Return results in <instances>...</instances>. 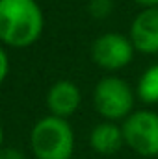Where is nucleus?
<instances>
[{"instance_id":"nucleus-1","label":"nucleus","mask_w":158,"mask_h":159,"mask_svg":"<svg viewBox=\"0 0 158 159\" xmlns=\"http://www.w3.org/2000/svg\"><path fill=\"white\" fill-rule=\"evenodd\" d=\"M45 17L37 0H0V43L28 48L39 41Z\"/></svg>"},{"instance_id":"nucleus-2","label":"nucleus","mask_w":158,"mask_h":159,"mask_svg":"<svg viewBox=\"0 0 158 159\" xmlns=\"http://www.w3.org/2000/svg\"><path fill=\"white\" fill-rule=\"evenodd\" d=\"M30 148L36 159H71L75 152V131L67 119L47 115L30 131Z\"/></svg>"},{"instance_id":"nucleus-3","label":"nucleus","mask_w":158,"mask_h":159,"mask_svg":"<svg viewBox=\"0 0 158 159\" xmlns=\"http://www.w3.org/2000/svg\"><path fill=\"white\" fill-rule=\"evenodd\" d=\"M134 91L119 76H104L97 81L93 91L95 111L104 120H125L134 109Z\"/></svg>"},{"instance_id":"nucleus-4","label":"nucleus","mask_w":158,"mask_h":159,"mask_svg":"<svg viewBox=\"0 0 158 159\" xmlns=\"http://www.w3.org/2000/svg\"><path fill=\"white\" fill-rule=\"evenodd\" d=\"M125 144L141 157L158 156V113L151 109L132 111L121 124Z\"/></svg>"},{"instance_id":"nucleus-5","label":"nucleus","mask_w":158,"mask_h":159,"mask_svg":"<svg viewBox=\"0 0 158 159\" xmlns=\"http://www.w3.org/2000/svg\"><path fill=\"white\" fill-rule=\"evenodd\" d=\"M134 44L123 34H102L91 44V59L104 70H121L134 59Z\"/></svg>"},{"instance_id":"nucleus-6","label":"nucleus","mask_w":158,"mask_h":159,"mask_svg":"<svg viewBox=\"0 0 158 159\" xmlns=\"http://www.w3.org/2000/svg\"><path fill=\"white\" fill-rule=\"evenodd\" d=\"M128 37L136 52L158 54V7L141 9L134 17Z\"/></svg>"},{"instance_id":"nucleus-7","label":"nucleus","mask_w":158,"mask_h":159,"mask_svg":"<svg viewBox=\"0 0 158 159\" xmlns=\"http://www.w3.org/2000/svg\"><path fill=\"white\" fill-rule=\"evenodd\" d=\"M47 109L50 115L60 119H69L78 111L82 104V93L78 85L71 80H58L47 91Z\"/></svg>"},{"instance_id":"nucleus-8","label":"nucleus","mask_w":158,"mask_h":159,"mask_svg":"<svg viewBox=\"0 0 158 159\" xmlns=\"http://www.w3.org/2000/svg\"><path fill=\"white\" fill-rule=\"evenodd\" d=\"M125 144V137H123V129L112 120H104L101 124H97L91 133H89V146L93 148V152L101 154V156H114Z\"/></svg>"},{"instance_id":"nucleus-9","label":"nucleus","mask_w":158,"mask_h":159,"mask_svg":"<svg viewBox=\"0 0 158 159\" xmlns=\"http://www.w3.org/2000/svg\"><path fill=\"white\" fill-rule=\"evenodd\" d=\"M136 96L147 106L158 104V63L145 69V72L140 76L138 87H136Z\"/></svg>"},{"instance_id":"nucleus-10","label":"nucleus","mask_w":158,"mask_h":159,"mask_svg":"<svg viewBox=\"0 0 158 159\" xmlns=\"http://www.w3.org/2000/svg\"><path fill=\"white\" fill-rule=\"evenodd\" d=\"M7 74H9V57H7L6 46L0 43V85L6 81Z\"/></svg>"},{"instance_id":"nucleus-11","label":"nucleus","mask_w":158,"mask_h":159,"mask_svg":"<svg viewBox=\"0 0 158 159\" xmlns=\"http://www.w3.org/2000/svg\"><path fill=\"white\" fill-rule=\"evenodd\" d=\"M110 11V0H93L91 2V13L95 17H106Z\"/></svg>"},{"instance_id":"nucleus-12","label":"nucleus","mask_w":158,"mask_h":159,"mask_svg":"<svg viewBox=\"0 0 158 159\" xmlns=\"http://www.w3.org/2000/svg\"><path fill=\"white\" fill-rule=\"evenodd\" d=\"M0 159H24V154L13 146H2L0 148Z\"/></svg>"},{"instance_id":"nucleus-13","label":"nucleus","mask_w":158,"mask_h":159,"mask_svg":"<svg viewBox=\"0 0 158 159\" xmlns=\"http://www.w3.org/2000/svg\"><path fill=\"white\" fill-rule=\"evenodd\" d=\"M138 6H141L143 9L147 7H158V0H134Z\"/></svg>"},{"instance_id":"nucleus-14","label":"nucleus","mask_w":158,"mask_h":159,"mask_svg":"<svg viewBox=\"0 0 158 159\" xmlns=\"http://www.w3.org/2000/svg\"><path fill=\"white\" fill-rule=\"evenodd\" d=\"M2 144H4V128L0 124V148H2Z\"/></svg>"}]
</instances>
